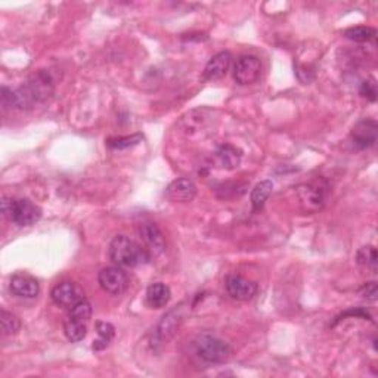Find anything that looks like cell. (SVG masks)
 <instances>
[{
    "label": "cell",
    "instance_id": "obj_1",
    "mask_svg": "<svg viewBox=\"0 0 378 378\" xmlns=\"http://www.w3.org/2000/svg\"><path fill=\"white\" fill-rule=\"evenodd\" d=\"M55 93V80L47 70H39L18 89L2 88V105L9 110H31L39 104H45Z\"/></svg>",
    "mask_w": 378,
    "mask_h": 378
},
{
    "label": "cell",
    "instance_id": "obj_2",
    "mask_svg": "<svg viewBox=\"0 0 378 378\" xmlns=\"http://www.w3.org/2000/svg\"><path fill=\"white\" fill-rule=\"evenodd\" d=\"M110 259L122 268H136L149 263L151 254L145 247L134 243L133 239L118 235L110 244Z\"/></svg>",
    "mask_w": 378,
    "mask_h": 378
},
{
    "label": "cell",
    "instance_id": "obj_3",
    "mask_svg": "<svg viewBox=\"0 0 378 378\" xmlns=\"http://www.w3.org/2000/svg\"><path fill=\"white\" fill-rule=\"evenodd\" d=\"M4 216L16 227H31L42 217V209L28 198H4Z\"/></svg>",
    "mask_w": 378,
    "mask_h": 378
},
{
    "label": "cell",
    "instance_id": "obj_4",
    "mask_svg": "<svg viewBox=\"0 0 378 378\" xmlns=\"http://www.w3.org/2000/svg\"><path fill=\"white\" fill-rule=\"evenodd\" d=\"M195 355L205 364H225L231 356V348L228 343L214 334H200L194 340Z\"/></svg>",
    "mask_w": 378,
    "mask_h": 378
},
{
    "label": "cell",
    "instance_id": "obj_5",
    "mask_svg": "<svg viewBox=\"0 0 378 378\" xmlns=\"http://www.w3.org/2000/svg\"><path fill=\"white\" fill-rule=\"evenodd\" d=\"M92 316V306L88 300H83L68 311L64 321V334L71 343L81 341L88 334V325Z\"/></svg>",
    "mask_w": 378,
    "mask_h": 378
},
{
    "label": "cell",
    "instance_id": "obj_6",
    "mask_svg": "<svg viewBox=\"0 0 378 378\" xmlns=\"http://www.w3.org/2000/svg\"><path fill=\"white\" fill-rule=\"evenodd\" d=\"M188 307L189 306L182 303L171 309V311H168L161 318V321L157 325V328L154 330V334H152V348H160L166 345V343L176 334L179 326L188 316V312H189Z\"/></svg>",
    "mask_w": 378,
    "mask_h": 378
},
{
    "label": "cell",
    "instance_id": "obj_7",
    "mask_svg": "<svg viewBox=\"0 0 378 378\" xmlns=\"http://www.w3.org/2000/svg\"><path fill=\"white\" fill-rule=\"evenodd\" d=\"M296 193L302 207L309 213H315L325 205L330 194V185L323 179H316L300 185Z\"/></svg>",
    "mask_w": 378,
    "mask_h": 378
},
{
    "label": "cell",
    "instance_id": "obj_8",
    "mask_svg": "<svg viewBox=\"0 0 378 378\" xmlns=\"http://www.w3.org/2000/svg\"><path fill=\"white\" fill-rule=\"evenodd\" d=\"M50 299H52L57 306L70 311L76 304L86 300V294L79 284L73 281H64L52 288V291H50Z\"/></svg>",
    "mask_w": 378,
    "mask_h": 378
},
{
    "label": "cell",
    "instance_id": "obj_9",
    "mask_svg": "<svg viewBox=\"0 0 378 378\" xmlns=\"http://www.w3.org/2000/svg\"><path fill=\"white\" fill-rule=\"evenodd\" d=\"M262 76V61L254 55L239 57L234 65V80L238 84L248 86L259 81Z\"/></svg>",
    "mask_w": 378,
    "mask_h": 378
},
{
    "label": "cell",
    "instance_id": "obj_10",
    "mask_svg": "<svg viewBox=\"0 0 378 378\" xmlns=\"http://www.w3.org/2000/svg\"><path fill=\"white\" fill-rule=\"evenodd\" d=\"M98 282L101 288L111 296H122L129 287L126 272L117 266L102 269L98 275Z\"/></svg>",
    "mask_w": 378,
    "mask_h": 378
},
{
    "label": "cell",
    "instance_id": "obj_11",
    "mask_svg": "<svg viewBox=\"0 0 378 378\" xmlns=\"http://www.w3.org/2000/svg\"><path fill=\"white\" fill-rule=\"evenodd\" d=\"M225 288L228 294L239 302H248L257 293V284L241 277V275L231 273L225 280Z\"/></svg>",
    "mask_w": 378,
    "mask_h": 378
},
{
    "label": "cell",
    "instance_id": "obj_12",
    "mask_svg": "<svg viewBox=\"0 0 378 378\" xmlns=\"http://www.w3.org/2000/svg\"><path fill=\"white\" fill-rule=\"evenodd\" d=\"M377 133L378 125L374 120H360L356 123L350 132V137L353 145L359 149H368L372 148L377 142Z\"/></svg>",
    "mask_w": 378,
    "mask_h": 378
},
{
    "label": "cell",
    "instance_id": "obj_13",
    "mask_svg": "<svg viewBox=\"0 0 378 378\" xmlns=\"http://www.w3.org/2000/svg\"><path fill=\"white\" fill-rule=\"evenodd\" d=\"M139 234L145 244V248L151 254V257L160 256L166 250V241H164L163 232L160 231V228L156 225V223H152V222L142 223Z\"/></svg>",
    "mask_w": 378,
    "mask_h": 378
},
{
    "label": "cell",
    "instance_id": "obj_14",
    "mask_svg": "<svg viewBox=\"0 0 378 378\" xmlns=\"http://www.w3.org/2000/svg\"><path fill=\"white\" fill-rule=\"evenodd\" d=\"M9 290L11 293L16 297L23 299H34L40 293V285L36 278L30 277L25 273H16L9 281Z\"/></svg>",
    "mask_w": 378,
    "mask_h": 378
},
{
    "label": "cell",
    "instance_id": "obj_15",
    "mask_svg": "<svg viewBox=\"0 0 378 378\" xmlns=\"http://www.w3.org/2000/svg\"><path fill=\"white\" fill-rule=\"evenodd\" d=\"M197 195V186L189 179H176L166 189V197L173 202H189Z\"/></svg>",
    "mask_w": 378,
    "mask_h": 378
},
{
    "label": "cell",
    "instance_id": "obj_16",
    "mask_svg": "<svg viewBox=\"0 0 378 378\" xmlns=\"http://www.w3.org/2000/svg\"><path fill=\"white\" fill-rule=\"evenodd\" d=\"M232 64L231 52H219L216 54L204 68V79L207 81H216L225 77L229 71Z\"/></svg>",
    "mask_w": 378,
    "mask_h": 378
},
{
    "label": "cell",
    "instance_id": "obj_17",
    "mask_svg": "<svg viewBox=\"0 0 378 378\" xmlns=\"http://www.w3.org/2000/svg\"><path fill=\"white\" fill-rule=\"evenodd\" d=\"M216 157H217V161L219 164L227 168V170H234L236 167H239V164H241V160H243V151L234 147V145H229V144H225V145H220L216 151Z\"/></svg>",
    "mask_w": 378,
    "mask_h": 378
},
{
    "label": "cell",
    "instance_id": "obj_18",
    "mask_svg": "<svg viewBox=\"0 0 378 378\" xmlns=\"http://www.w3.org/2000/svg\"><path fill=\"white\" fill-rule=\"evenodd\" d=\"M147 304L152 309H163L170 302V288L163 282H154L147 288Z\"/></svg>",
    "mask_w": 378,
    "mask_h": 378
},
{
    "label": "cell",
    "instance_id": "obj_19",
    "mask_svg": "<svg viewBox=\"0 0 378 378\" xmlns=\"http://www.w3.org/2000/svg\"><path fill=\"white\" fill-rule=\"evenodd\" d=\"M272 191H273V183L270 181H262L260 183H257L254 186L250 197L254 212H260L265 207V204L269 200Z\"/></svg>",
    "mask_w": 378,
    "mask_h": 378
},
{
    "label": "cell",
    "instance_id": "obj_20",
    "mask_svg": "<svg viewBox=\"0 0 378 378\" xmlns=\"http://www.w3.org/2000/svg\"><path fill=\"white\" fill-rule=\"evenodd\" d=\"M95 328H96V333H98V338L93 341V350L96 352H101L108 348V345L111 343V340L114 338L115 336V330L114 326L108 322H102V321H98L95 323Z\"/></svg>",
    "mask_w": 378,
    "mask_h": 378
},
{
    "label": "cell",
    "instance_id": "obj_21",
    "mask_svg": "<svg viewBox=\"0 0 378 378\" xmlns=\"http://www.w3.org/2000/svg\"><path fill=\"white\" fill-rule=\"evenodd\" d=\"M356 260L359 263V266H362L364 269L377 273V265H378V256H377V250L372 246H367L362 247L357 253H356Z\"/></svg>",
    "mask_w": 378,
    "mask_h": 378
},
{
    "label": "cell",
    "instance_id": "obj_22",
    "mask_svg": "<svg viewBox=\"0 0 378 378\" xmlns=\"http://www.w3.org/2000/svg\"><path fill=\"white\" fill-rule=\"evenodd\" d=\"M0 326H2V334L11 337L18 334V331L21 330V321L16 315L2 309V311H0Z\"/></svg>",
    "mask_w": 378,
    "mask_h": 378
},
{
    "label": "cell",
    "instance_id": "obj_23",
    "mask_svg": "<svg viewBox=\"0 0 378 378\" xmlns=\"http://www.w3.org/2000/svg\"><path fill=\"white\" fill-rule=\"evenodd\" d=\"M377 36V31L375 28L372 27H352L349 30L345 31V38L352 40V42H356V43H365V42H370L372 39H375Z\"/></svg>",
    "mask_w": 378,
    "mask_h": 378
},
{
    "label": "cell",
    "instance_id": "obj_24",
    "mask_svg": "<svg viewBox=\"0 0 378 378\" xmlns=\"http://www.w3.org/2000/svg\"><path fill=\"white\" fill-rule=\"evenodd\" d=\"M144 136L136 133V134H130V136H118V137H110L107 141V145L111 149H126L130 147H134L139 142H142Z\"/></svg>",
    "mask_w": 378,
    "mask_h": 378
},
{
    "label": "cell",
    "instance_id": "obj_25",
    "mask_svg": "<svg viewBox=\"0 0 378 378\" xmlns=\"http://www.w3.org/2000/svg\"><path fill=\"white\" fill-rule=\"evenodd\" d=\"M359 92L364 98H367L368 101L374 102L377 99V83H375V80L374 79L365 80L362 84H360Z\"/></svg>",
    "mask_w": 378,
    "mask_h": 378
},
{
    "label": "cell",
    "instance_id": "obj_26",
    "mask_svg": "<svg viewBox=\"0 0 378 378\" xmlns=\"http://www.w3.org/2000/svg\"><path fill=\"white\" fill-rule=\"evenodd\" d=\"M359 294L362 296L367 300L375 302L377 300V294H378V288H377V282H368L365 284L362 288L359 290Z\"/></svg>",
    "mask_w": 378,
    "mask_h": 378
}]
</instances>
